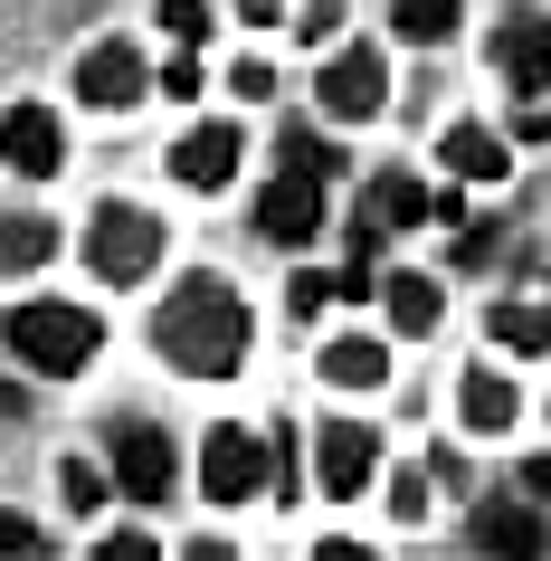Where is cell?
I'll list each match as a JSON object with an SVG mask.
<instances>
[{
    "label": "cell",
    "instance_id": "cell-32",
    "mask_svg": "<svg viewBox=\"0 0 551 561\" xmlns=\"http://www.w3.org/2000/svg\"><path fill=\"white\" fill-rule=\"evenodd\" d=\"M523 495H532V504L551 495V457H523Z\"/></svg>",
    "mask_w": 551,
    "mask_h": 561
},
{
    "label": "cell",
    "instance_id": "cell-5",
    "mask_svg": "<svg viewBox=\"0 0 551 561\" xmlns=\"http://www.w3.org/2000/svg\"><path fill=\"white\" fill-rule=\"evenodd\" d=\"M257 485H266V447L248 428H209L200 438V495L209 504H248Z\"/></svg>",
    "mask_w": 551,
    "mask_h": 561
},
{
    "label": "cell",
    "instance_id": "cell-12",
    "mask_svg": "<svg viewBox=\"0 0 551 561\" xmlns=\"http://www.w3.org/2000/svg\"><path fill=\"white\" fill-rule=\"evenodd\" d=\"M144 87H152V77H144V58H134L124 38H105V48H87V58H77V95H87V105H105V115H115V105H134Z\"/></svg>",
    "mask_w": 551,
    "mask_h": 561
},
{
    "label": "cell",
    "instance_id": "cell-33",
    "mask_svg": "<svg viewBox=\"0 0 551 561\" xmlns=\"http://www.w3.org/2000/svg\"><path fill=\"white\" fill-rule=\"evenodd\" d=\"M10 410H20V390H0V419H10Z\"/></svg>",
    "mask_w": 551,
    "mask_h": 561
},
{
    "label": "cell",
    "instance_id": "cell-24",
    "mask_svg": "<svg viewBox=\"0 0 551 561\" xmlns=\"http://www.w3.org/2000/svg\"><path fill=\"white\" fill-rule=\"evenodd\" d=\"M162 30H172V38H209V10H200V0H162Z\"/></svg>",
    "mask_w": 551,
    "mask_h": 561
},
{
    "label": "cell",
    "instance_id": "cell-20",
    "mask_svg": "<svg viewBox=\"0 0 551 561\" xmlns=\"http://www.w3.org/2000/svg\"><path fill=\"white\" fill-rule=\"evenodd\" d=\"M457 410H466V428H514V381L504 371H475L457 390Z\"/></svg>",
    "mask_w": 551,
    "mask_h": 561
},
{
    "label": "cell",
    "instance_id": "cell-6",
    "mask_svg": "<svg viewBox=\"0 0 551 561\" xmlns=\"http://www.w3.org/2000/svg\"><path fill=\"white\" fill-rule=\"evenodd\" d=\"M380 105H390V67H380V48H343V58L323 67V115H333V124H371Z\"/></svg>",
    "mask_w": 551,
    "mask_h": 561
},
{
    "label": "cell",
    "instance_id": "cell-34",
    "mask_svg": "<svg viewBox=\"0 0 551 561\" xmlns=\"http://www.w3.org/2000/svg\"><path fill=\"white\" fill-rule=\"evenodd\" d=\"M542 305H551V276H542Z\"/></svg>",
    "mask_w": 551,
    "mask_h": 561
},
{
    "label": "cell",
    "instance_id": "cell-3",
    "mask_svg": "<svg viewBox=\"0 0 551 561\" xmlns=\"http://www.w3.org/2000/svg\"><path fill=\"white\" fill-rule=\"evenodd\" d=\"M152 257H162V219H144V209H95L87 229V266L105 276V286H134V276H152Z\"/></svg>",
    "mask_w": 551,
    "mask_h": 561
},
{
    "label": "cell",
    "instance_id": "cell-30",
    "mask_svg": "<svg viewBox=\"0 0 551 561\" xmlns=\"http://www.w3.org/2000/svg\"><path fill=\"white\" fill-rule=\"evenodd\" d=\"M343 30V0H305V38H333Z\"/></svg>",
    "mask_w": 551,
    "mask_h": 561
},
{
    "label": "cell",
    "instance_id": "cell-18",
    "mask_svg": "<svg viewBox=\"0 0 551 561\" xmlns=\"http://www.w3.org/2000/svg\"><path fill=\"white\" fill-rule=\"evenodd\" d=\"M457 20H466V0H390V30H400V38H418V48L457 38Z\"/></svg>",
    "mask_w": 551,
    "mask_h": 561
},
{
    "label": "cell",
    "instance_id": "cell-25",
    "mask_svg": "<svg viewBox=\"0 0 551 561\" xmlns=\"http://www.w3.org/2000/svg\"><path fill=\"white\" fill-rule=\"evenodd\" d=\"M0 552H48V542H38L30 514H10V504H0Z\"/></svg>",
    "mask_w": 551,
    "mask_h": 561
},
{
    "label": "cell",
    "instance_id": "cell-2",
    "mask_svg": "<svg viewBox=\"0 0 551 561\" xmlns=\"http://www.w3.org/2000/svg\"><path fill=\"white\" fill-rule=\"evenodd\" d=\"M95 343H105V324H95L87 305H48V296H30L20 314H10V353H20V371H87L95 362Z\"/></svg>",
    "mask_w": 551,
    "mask_h": 561
},
{
    "label": "cell",
    "instance_id": "cell-26",
    "mask_svg": "<svg viewBox=\"0 0 551 561\" xmlns=\"http://www.w3.org/2000/svg\"><path fill=\"white\" fill-rule=\"evenodd\" d=\"M58 485H67V504H77V514H87V504H95V495H105V476H95V467H87V457H77V467H67V476H58Z\"/></svg>",
    "mask_w": 551,
    "mask_h": 561
},
{
    "label": "cell",
    "instance_id": "cell-17",
    "mask_svg": "<svg viewBox=\"0 0 551 561\" xmlns=\"http://www.w3.org/2000/svg\"><path fill=\"white\" fill-rule=\"evenodd\" d=\"M380 305H390V324H400L409 343H418V333H437V286H428V276H409V266H400V276L380 286Z\"/></svg>",
    "mask_w": 551,
    "mask_h": 561
},
{
    "label": "cell",
    "instance_id": "cell-31",
    "mask_svg": "<svg viewBox=\"0 0 551 561\" xmlns=\"http://www.w3.org/2000/svg\"><path fill=\"white\" fill-rule=\"evenodd\" d=\"M95 561H152L144 533H115V542H95Z\"/></svg>",
    "mask_w": 551,
    "mask_h": 561
},
{
    "label": "cell",
    "instance_id": "cell-1",
    "mask_svg": "<svg viewBox=\"0 0 551 561\" xmlns=\"http://www.w3.org/2000/svg\"><path fill=\"white\" fill-rule=\"evenodd\" d=\"M152 343H162V362L191 371V381H229L238 353H248V305H238L219 276H191V286L152 314Z\"/></svg>",
    "mask_w": 551,
    "mask_h": 561
},
{
    "label": "cell",
    "instance_id": "cell-11",
    "mask_svg": "<svg viewBox=\"0 0 551 561\" xmlns=\"http://www.w3.org/2000/svg\"><path fill=\"white\" fill-rule=\"evenodd\" d=\"M475 552L542 561V552H551V524L532 514V495H523V504H475Z\"/></svg>",
    "mask_w": 551,
    "mask_h": 561
},
{
    "label": "cell",
    "instance_id": "cell-15",
    "mask_svg": "<svg viewBox=\"0 0 551 561\" xmlns=\"http://www.w3.org/2000/svg\"><path fill=\"white\" fill-rule=\"evenodd\" d=\"M323 381H333V390H380V381H390V353L361 343V333H343V343L323 353Z\"/></svg>",
    "mask_w": 551,
    "mask_h": 561
},
{
    "label": "cell",
    "instance_id": "cell-28",
    "mask_svg": "<svg viewBox=\"0 0 551 561\" xmlns=\"http://www.w3.org/2000/svg\"><path fill=\"white\" fill-rule=\"evenodd\" d=\"M229 87L248 95V105H266V95H276V67H257V58H248V67H229Z\"/></svg>",
    "mask_w": 551,
    "mask_h": 561
},
{
    "label": "cell",
    "instance_id": "cell-27",
    "mask_svg": "<svg viewBox=\"0 0 551 561\" xmlns=\"http://www.w3.org/2000/svg\"><path fill=\"white\" fill-rule=\"evenodd\" d=\"M390 504H400V524H418V504H428V476H390Z\"/></svg>",
    "mask_w": 551,
    "mask_h": 561
},
{
    "label": "cell",
    "instance_id": "cell-7",
    "mask_svg": "<svg viewBox=\"0 0 551 561\" xmlns=\"http://www.w3.org/2000/svg\"><path fill=\"white\" fill-rule=\"evenodd\" d=\"M257 229L276 238V248H305V238L323 229V181L286 162V181H266V191H257Z\"/></svg>",
    "mask_w": 551,
    "mask_h": 561
},
{
    "label": "cell",
    "instance_id": "cell-21",
    "mask_svg": "<svg viewBox=\"0 0 551 561\" xmlns=\"http://www.w3.org/2000/svg\"><path fill=\"white\" fill-rule=\"evenodd\" d=\"M485 324H494L504 353H542V343H551V314H542V305H494Z\"/></svg>",
    "mask_w": 551,
    "mask_h": 561
},
{
    "label": "cell",
    "instance_id": "cell-22",
    "mask_svg": "<svg viewBox=\"0 0 551 561\" xmlns=\"http://www.w3.org/2000/svg\"><path fill=\"white\" fill-rule=\"evenodd\" d=\"M152 87H162V95H181V105L200 95V58H191V38H181V58H172V67H152Z\"/></svg>",
    "mask_w": 551,
    "mask_h": 561
},
{
    "label": "cell",
    "instance_id": "cell-23",
    "mask_svg": "<svg viewBox=\"0 0 551 561\" xmlns=\"http://www.w3.org/2000/svg\"><path fill=\"white\" fill-rule=\"evenodd\" d=\"M286 305H295V314H323V305H333V276H314V266H305V276L286 286Z\"/></svg>",
    "mask_w": 551,
    "mask_h": 561
},
{
    "label": "cell",
    "instance_id": "cell-9",
    "mask_svg": "<svg viewBox=\"0 0 551 561\" xmlns=\"http://www.w3.org/2000/svg\"><path fill=\"white\" fill-rule=\"evenodd\" d=\"M371 467H380V438H371V428L333 419V428L314 438V476H323V495H333V504L361 495V485H371Z\"/></svg>",
    "mask_w": 551,
    "mask_h": 561
},
{
    "label": "cell",
    "instance_id": "cell-10",
    "mask_svg": "<svg viewBox=\"0 0 551 561\" xmlns=\"http://www.w3.org/2000/svg\"><path fill=\"white\" fill-rule=\"evenodd\" d=\"M172 181H191V191H229L238 181V124H191L172 144Z\"/></svg>",
    "mask_w": 551,
    "mask_h": 561
},
{
    "label": "cell",
    "instance_id": "cell-16",
    "mask_svg": "<svg viewBox=\"0 0 551 561\" xmlns=\"http://www.w3.org/2000/svg\"><path fill=\"white\" fill-rule=\"evenodd\" d=\"M447 172H466V181H504V172H514V152L494 144L485 124H457V134H447Z\"/></svg>",
    "mask_w": 551,
    "mask_h": 561
},
{
    "label": "cell",
    "instance_id": "cell-14",
    "mask_svg": "<svg viewBox=\"0 0 551 561\" xmlns=\"http://www.w3.org/2000/svg\"><path fill=\"white\" fill-rule=\"evenodd\" d=\"M361 219H371L380 238H390V229H418V219H428V191H418L409 172H380L371 191H361Z\"/></svg>",
    "mask_w": 551,
    "mask_h": 561
},
{
    "label": "cell",
    "instance_id": "cell-13",
    "mask_svg": "<svg viewBox=\"0 0 551 561\" xmlns=\"http://www.w3.org/2000/svg\"><path fill=\"white\" fill-rule=\"evenodd\" d=\"M494 67H504L523 95H542L551 87V20H504V30H494Z\"/></svg>",
    "mask_w": 551,
    "mask_h": 561
},
{
    "label": "cell",
    "instance_id": "cell-8",
    "mask_svg": "<svg viewBox=\"0 0 551 561\" xmlns=\"http://www.w3.org/2000/svg\"><path fill=\"white\" fill-rule=\"evenodd\" d=\"M0 162H10V172H30V181H48V172L67 162L58 115H48V105H10V115H0Z\"/></svg>",
    "mask_w": 551,
    "mask_h": 561
},
{
    "label": "cell",
    "instance_id": "cell-19",
    "mask_svg": "<svg viewBox=\"0 0 551 561\" xmlns=\"http://www.w3.org/2000/svg\"><path fill=\"white\" fill-rule=\"evenodd\" d=\"M58 257V229L48 219H0V266L10 276H30V266H48Z\"/></svg>",
    "mask_w": 551,
    "mask_h": 561
},
{
    "label": "cell",
    "instance_id": "cell-4",
    "mask_svg": "<svg viewBox=\"0 0 551 561\" xmlns=\"http://www.w3.org/2000/svg\"><path fill=\"white\" fill-rule=\"evenodd\" d=\"M115 485L134 504H162L181 485V457H172V438H162V428H144V419H124L115 428Z\"/></svg>",
    "mask_w": 551,
    "mask_h": 561
},
{
    "label": "cell",
    "instance_id": "cell-29",
    "mask_svg": "<svg viewBox=\"0 0 551 561\" xmlns=\"http://www.w3.org/2000/svg\"><path fill=\"white\" fill-rule=\"evenodd\" d=\"M286 162H295V172H314V181H323V172H333V144H314V134H295V144H286Z\"/></svg>",
    "mask_w": 551,
    "mask_h": 561
}]
</instances>
